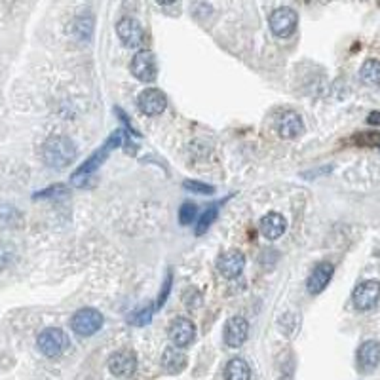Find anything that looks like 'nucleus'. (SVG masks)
<instances>
[{
    "label": "nucleus",
    "mask_w": 380,
    "mask_h": 380,
    "mask_svg": "<svg viewBox=\"0 0 380 380\" xmlns=\"http://www.w3.org/2000/svg\"><path fill=\"white\" fill-rule=\"evenodd\" d=\"M333 274H335V266L331 265V263H320V265H316L312 274L308 276L306 287H308V291H310L312 295L322 293V291L329 285V281L333 280Z\"/></svg>",
    "instance_id": "obj_16"
},
{
    "label": "nucleus",
    "mask_w": 380,
    "mask_h": 380,
    "mask_svg": "<svg viewBox=\"0 0 380 380\" xmlns=\"http://www.w3.org/2000/svg\"><path fill=\"white\" fill-rule=\"evenodd\" d=\"M137 105L143 115L147 116H160L167 107V97L162 90L158 88H149V90L141 91L137 97Z\"/></svg>",
    "instance_id": "obj_11"
},
{
    "label": "nucleus",
    "mask_w": 380,
    "mask_h": 380,
    "mask_svg": "<svg viewBox=\"0 0 380 380\" xmlns=\"http://www.w3.org/2000/svg\"><path fill=\"white\" fill-rule=\"evenodd\" d=\"M71 192L69 187L65 185H51L48 189L40 190V192H36L33 198L36 200H48V198H65L67 194Z\"/></svg>",
    "instance_id": "obj_22"
},
{
    "label": "nucleus",
    "mask_w": 380,
    "mask_h": 380,
    "mask_svg": "<svg viewBox=\"0 0 380 380\" xmlns=\"http://www.w3.org/2000/svg\"><path fill=\"white\" fill-rule=\"evenodd\" d=\"M108 371L118 379H130L137 371V354L133 350H118L108 357Z\"/></svg>",
    "instance_id": "obj_8"
},
{
    "label": "nucleus",
    "mask_w": 380,
    "mask_h": 380,
    "mask_svg": "<svg viewBox=\"0 0 380 380\" xmlns=\"http://www.w3.org/2000/svg\"><path fill=\"white\" fill-rule=\"evenodd\" d=\"M115 112H116V115H118V116H120V118H122V122H124L126 128H128V130H130V132H132L133 135H135V137H141L139 132H135V130H133V126H132V122H130V118L126 116V112H124V110H122V108L116 107V108H115Z\"/></svg>",
    "instance_id": "obj_28"
},
{
    "label": "nucleus",
    "mask_w": 380,
    "mask_h": 380,
    "mask_svg": "<svg viewBox=\"0 0 380 380\" xmlns=\"http://www.w3.org/2000/svg\"><path fill=\"white\" fill-rule=\"evenodd\" d=\"M246 268V255L238 251V249H230L217 261V270L223 274L226 280H234L238 278Z\"/></svg>",
    "instance_id": "obj_12"
},
{
    "label": "nucleus",
    "mask_w": 380,
    "mask_h": 380,
    "mask_svg": "<svg viewBox=\"0 0 380 380\" xmlns=\"http://www.w3.org/2000/svg\"><path fill=\"white\" fill-rule=\"evenodd\" d=\"M367 122L371 126H380V112L379 110H375V112H371V115L367 116Z\"/></svg>",
    "instance_id": "obj_29"
},
{
    "label": "nucleus",
    "mask_w": 380,
    "mask_h": 380,
    "mask_svg": "<svg viewBox=\"0 0 380 380\" xmlns=\"http://www.w3.org/2000/svg\"><path fill=\"white\" fill-rule=\"evenodd\" d=\"M278 133L283 139H297L305 133L302 118L295 110H285L278 120Z\"/></svg>",
    "instance_id": "obj_15"
},
{
    "label": "nucleus",
    "mask_w": 380,
    "mask_h": 380,
    "mask_svg": "<svg viewBox=\"0 0 380 380\" xmlns=\"http://www.w3.org/2000/svg\"><path fill=\"white\" fill-rule=\"evenodd\" d=\"M270 31H272L274 36L278 38H289L291 34L297 31L298 25V16L297 12L289 6H283V8L274 10L270 14Z\"/></svg>",
    "instance_id": "obj_4"
},
{
    "label": "nucleus",
    "mask_w": 380,
    "mask_h": 380,
    "mask_svg": "<svg viewBox=\"0 0 380 380\" xmlns=\"http://www.w3.org/2000/svg\"><path fill=\"white\" fill-rule=\"evenodd\" d=\"M182 302L189 306V308H198L202 305V295L194 287H189V289L182 293Z\"/></svg>",
    "instance_id": "obj_26"
},
{
    "label": "nucleus",
    "mask_w": 380,
    "mask_h": 380,
    "mask_svg": "<svg viewBox=\"0 0 380 380\" xmlns=\"http://www.w3.org/2000/svg\"><path fill=\"white\" fill-rule=\"evenodd\" d=\"M217 215H219V206H217V204L207 207L206 211H204V215L200 217L198 224H196V236H204V234L209 230V226L215 223Z\"/></svg>",
    "instance_id": "obj_21"
},
{
    "label": "nucleus",
    "mask_w": 380,
    "mask_h": 380,
    "mask_svg": "<svg viewBox=\"0 0 380 380\" xmlns=\"http://www.w3.org/2000/svg\"><path fill=\"white\" fill-rule=\"evenodd\" d=\"M171 283H174V274H171V270L167 272V276H165V281L164 285H162V291H160V297H158V308H162L164 306V302L167 300V297H169V291H171Z\"/></svg>",
    "instance_id": "obj_27"
},
{
    "label": "nucleus",
    "mask_w": 380,
    "mask_h": 380,
    "mask_svg": "<svg viewBox=\"0 0 380 380\" xmlns=\"http://www.w3.org/2000/svg\"><path fill=\"white\" fill-rule=\"evenodd\" d=\"M185 189L192 192V194H204V196H211V194H215V187H211V185H207V182H200V181H187L185 182Z\"/></svg>",
    "instance_id": "obj_24"
},
{
    "label": "nucleus",
    "mask_w": 380,
    "mask_h": 380,
    "mask_svg": "<svg viewBox=\"0 0 380 380\" xmlns=\"http://www.w3.org/2000/svg\"><path fill=\"white\" fill-rule=\"evenodd\" d=\"M167 335H169L171 344L181 350V348H187L189 344H192V340L196 337V327H194V323L189 318H177V320L169 323Z\"/></svg>",
    "instance_id": "obj_10"
},
{
    "label": "nucleus",
    "mask_w": 380,
    "mask_h": 380,
    "mask_svg": "<svg viewBox=\"0 0 380 380\" xmlns=\"http://www.w3.org/2000/svg\"><path fill=\"white\" fill-rule=\"evenodd\" d=\"M249 335V323L246 318L241 316H234L230 318L226 325H224V344L230 348H240L246 340H248Z\"/></svg>",
    "instance_id": "obj_13"
},
{
    "label": "nucleus",
    "mask_w": 380,
    "mask_h": 380,
    "mask_svg": "<svg viewBox=\"0 0 380 380\" xmlns=\"http://www.w3.org/2000/svg\"><path fill=\"white\" fill-rule=\"evenodd\" d=\"M36 346L40 350L42 354L50 359H56L59 355H63L69 348V337L63 329H58V327H48L44 329L38 335L36 339Z\"/></svg>",
    "instance_id": "obj_3"
},
{
    "label": "nucleus",
    "mask_w": 380,
    "mask_h": 380,
    "mask_svg": "<svg viewBox=\"0 0 380 380\" xmlns=\"http://www.w3.org/2000/svg\"><path fill=\"white\" fill-rule=\"evenodd\" d=\"M42 158L46 165H50L54 169H63L69 164H73V160L76 158L75 141L69 139L67 135H54L44 143Z\"/></svg>",
    "instance_id": "obj_2"
},
{
    "label": "nucleus",
    "mask_w": 380,
    "mask_h": 380,
    "mask_svg": "<svg viewBox=\"0 0 380 380\" xmlns=\"http://www.w3.org/2000/svg\"><path fill=\"white\" fill-rule=\"evenodd\" d=\"M287 228V223L285 219L280 215V213H268L261 219L259 223V230L265 236L266 240H278L280 236H283V232Z\"/></svg>",
    "instance_id": "obj_18"
},
{
    "label": "nucleus",
    "mask_w": 380,
    "mask_h": 380,
    "mask_svg": "<svg viewBox=\"0 0 380 380\" xmlns=\"http://www.w3.org/2000/svg\"><path fill=\"white\" fill-rule=\"evenodd\" d=\"M152 314H154V308H152L150 305H147V306H143L141 310H137V312H133L128 322L132 323V325H137V327H143V325L150 323Z\"/></svg>",
    "instance_id": "obj_23"
},
{
    "label": "nucleus",
    "mask_w": 380,
    "mask_h": 380,
    "mask_svg": "<svg viewBox=\"0 0 380 380\" xmlns=\"http://www.w3.org/2000/svg\"><path fill=\"white\" fill-rule=\"evenodd\" d=\"M359 80L365 86H380V61L367 59L359 69Z\"/></svg>",
    "instance_id": "obj_20"
},
{
    "label": "nucleus",
    "mask_w": 380,
    "mask_h": 380,
    "mask_svg": "<svg viewBox=\"0 0 380 380\" xmlns=\"http://www.w3.org/2000/svg\"><path fill=\"white\" fill-rule=\"evenodd\" d=\"M224 380H251V369L246 359L234 357L224 367Z\"/></svg>",
    "instance_id": "obj_19"
},
{
    "label": "nucleus",
    "mask_w": 380,
    "mask_h": 380,
    "mask_svg": "<svg viewBox=\"0 0 380 380\" xmlns=\"http://www.w3.org/2000/svg\"><path fill=\"white\" fill-rule=\"evenodd\" d=\"M162 369H164L167 375H179L187 369V365H189V359H187V355L182 354L179 348L175 346H167L162 352Z\"/></svg>",
    "instance_id": "obj_17"
},
{
    "label": "nucleus",
    "mask_w": 380,
    "mask_h": 380,
    "mask_svg": "<svg viewBox=\"0 0 380 380\" xmlns=\"http://www.w3.org/2000/svg\"><path fill=\"white\" fill-rule=\"evenodd\" d=\"M380 365V342L365 340L357 348V369L361 372H372Z\"/></svg>",
    "instance_id": "obj_14"
},
{
    "label": "nucleus",
    "mask_w": 380,
    "mask_h": 380,
    "mask_svg": "<svg viewBox=\"0 0 380 380\" xmlns=\"http://www.w3.org/2000/svg\"><path fill=\"white\" fill-rule=\"evenodd\" d=\"M132 75L141 82H154L158 76L156 58L150 50H139L132 59Z\"/></svg>",
    "instance_id": "obj_7"
},
{
    "label": "nucleus",
    "mask_w": 380,
    "mask_h": 380,
    "mask_svg": "<svg viewBox=\"0 0 380 380\" xmlns=\"http://www.w3.org/2000/svg\"><path fill=\"white\" fill-rule=\"evenodd\" d=\"M116 33L120 36V40L128 48H139L145 42V29L135 17H122L116 23Z\"/></svg>",
    "instance_id": "obj_9"
},
{
    "label": "nucleus",
    "mask_w": 380,
    "mask_h": 380,
    "mask_svg": "<svg viewBox=\"0 0 380 380\" xmlns=\"http://www.w3.org/2000/svg\"><path fill=\"white\" fill-rule=\"evenodd\" d=\"M126 137H128V133H126L124 130H116V132L110 133V137L105 141V145H103L101 149L95 150V152L76 169L75 174L71 175V185H73V187H84L86 182L90 181L91 175L95 174L101 165H103V162L107 160L110 150L118 149V147L124 145Z\"/></svg>",
    "instance_id": "obj_1"
},
{
    "label": "nucleus",
    "mask_w": 380,
    "mask_h": 380,
    "mask_svg": "<svg viewBox=\"0 0 380 380\" xmlns=\"http://www.w3.org/2000/svg\"><path fill=\"white\" fill-rule=\"evenodd\" d=\"M71 325H73V331L78 337H91L103 327V316L95 308H80L73 316Z\"/></svg>",
    "instance_id": "obj_5"
},
{
    "label": "nucleus",
    "mask_w": 380,
    "mask_h": 380,
    "mask_svg": "<svg viewBox=\"0 0 380 380\" xmlns=\"http://www.w3.org/2000/svg\"><path fill=\"white\" fill-rule=\"evenodd\" d=\"M380 300V281L379 280H365L361 281L352 293V302L357 310L367 312L379 305Z\"/></svg>",
    "instance_id": "obj_6"
},
{
    "label": "nucleus",
    "mask_w": 380,
    "mask_h": 380,
    "mask_svg": "<svg viewBox=\"0 0 380 380\" xmlns=\"http://www.w3.org/2000/svg\"><path fill=\"white\" fill-rule=\"evenodd\" d=\"M196 211H198V207L194 206L192 202L182 204L181 209H179V223L181 224L192 223V221H194V217H196Z\"/></svg>",
    "instance_id": "obj_25"
}]
</instances>
